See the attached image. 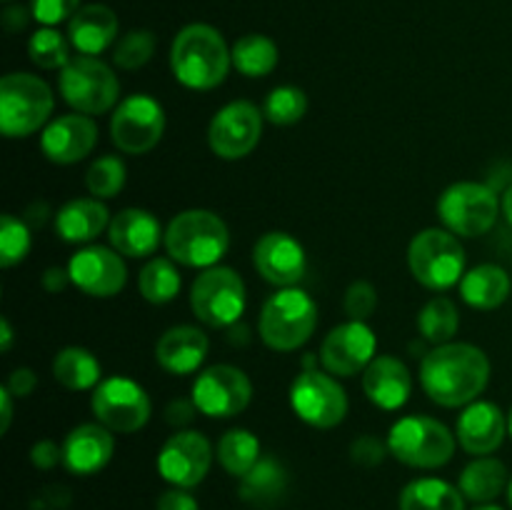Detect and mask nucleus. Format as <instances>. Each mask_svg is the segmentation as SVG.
<instances>
[{"label": "nucleus", "instance_id": "28", "mask_svg": "<svg viewBox=\"0 0 512 510\" xmlns=\"http://www.w3.org/2000/svg\"><path fill=\"white\" fill-rule=\"evenodd\" d=\"M512 280L508 270L500 265L483 263L475 265L473 270L460 280V298L475 310H495L510 298Z\"/></svg>", "mask_w": 512, "mask_h": 510}, {"label": "nucleus", "instance_id": "32", "mask_svg": "<svg viewBox=\"0 0 512 510\" xmlns=\"http://www.w3.org/2000/svg\"><path fill=\"white\" fill-rule=\"evenodd\" d=\"M400 510H465V495L448 480L418 478L400 493Z\"/></svg>", "mask_w": 512, "mask_h": 510}, {"label": "nucleus", "instance_id": "6", "mask_svg": "<svg viewBox=\"0 0 512 510\" xmlns=\"http://www.w3.org/2000/svg\"><path fill=\"white\" fill-rule=\"evenodd\" d=\"M55 98L33 73H8L0 80V130L5 138H28L50 123Z\"/></svg>", "mask_w": 512, "mask_h": 510}, {"label": "nucleus", "instance_id": "2", "mask_svg": "<svg viewBox=\"0 0 512 510\" xmlns=\"http://www.w3.org/2000/svg\"><path fill=\"white\" fill-rule=\"evenodd\" d=\"M233 55L223 33L208 23H190L170 45V70L188 90H213L225 83Z\"/></svg>", "mask_w": 512, "mask_h": 510}, {"label": "nucleus", "instance_id": "31", "mask_svg": "<svg viewBox=\"0 0 512 510\" xmlns=\"http://www.w3.org/2000/svg\"><path fill=\"white\" fill-rule=\"evenodd\" d=\"M53 375L63 388L75 390H95L103 380V368L100 360L95 358L90 350L80 348V345H70L63 348L53 360Z\"/></svg>", "mask_w": 512, "mask_h": 510}, {"label": "nucleus", "instance_id": "21", "mask_svg": "<svg viewBox=\"0 0 512 510\" xmlns=\"http://www.w3.org/2000/svg\"><path fill=\"white\" fill-rule=\"evenodd\" d=\"M505 433H508V418L500 410V405L490 400H475L465 405L460 413L458 425H455V438L460 448L470 455H490L503 445Z\"/></svg>", "mask_w": 512, "mask_h": 510}, {"label": "nucleus", "instance_id": "11", "mask_svg": "<svg viewBox=\"0 0 512 510\" xmlns=\"http://www.w3.org/2000/svg\"><path fill=\"white\" fill-rule=\"evenodd\" d=\"M90 410L95 420L113 433H138L153 415L150 395L140 383L128 375H110L100 380L90 398Z\"/></svg>", "mask_w": 512, "mask_h": 510}, {"label": "nucleus", "instance_id": "42", "mask_svg": "<svg viewBox=\"0 0 512 510\" xmlns=\"http://www.w3.org/2000/svg\"><path fill=\"white\" fill-rule=\"evenodd\" d=\"M343 308L348 320L368 323V318L375 313V308H378V290H375L373 283H368V280H355V283H350V288L345 290Z\"/></svg>", "mask_w": 512, "mask_h": 510}, {"label": "nucleus", "instance_id": "22", "mask_svg": "<svg viewBox=\"0 0 512 510\" xmlns=\"http://www.w3.org/2000/svg\"><path fill=\"white\" fill-rule=\"evenodd\" d=\"M110 248L125 258H150L160 243H165V230L160 220L145 208H125L113 215L108 228Z\"/></svg>", "mask_w": 512, "mask_h": 510}, {"label": "nucleus", "instance_id": "46", "mask_svg": "<svg viewBox=\"0 0 512 510\" xmlns=\"http://www.w3.org/2000/svg\"><path fill=\"white\" fill-rule=\"evenodd\" d=\"M30 460L38 470H50L63 460V445H58L55 440H38V443L30 448Z\"/></svg>", "mask_w": 512, "mask_h": 510}, {"label": "nucleus", "instance_id": "9", "mask_svg": "<svg viewBox=\"0 0 512 510\" xmlns=\"http://www.w3.org/2000/svg\"><path fill=\"white\" fill-rule=\"evenodd\" d=\"M503 210L498 190L478 180H460L448 185L438 198V218L443 228L458 238H480L498 223Z\"/></svg>", "mask_w": 512, "mask_h": 510}, {"label": "nucleus", "instance_id": "13", "mask_svg": "<svg viewBox=\"0 0 512 510\" xmlns=\"http://www.w3.org/2000/svg\"><path fill=\"white\" fill-rule=\"evenodd\" d=\"M165 133V110L153 95L133 93L120 100L110 118V140L125 155H145Z\"/></svg>", "mask_w": 512, "mask_h": 510}, {"label": "nucleus", "instance_id": "12", "mask_svg": "<svg viewBox=\"0 0 512 510\" xmlns=\"http://www.w3.org/2000/svg\"><path fill=\"white\" fill-rule=\"evenodd\" d=\"M290 408L310 428H338L348 415V393L328 370H300L290 385Z\"/></svg>", "mask_w": 512, "mask_h": 510}, {"label": "nucleus", "instance_id": "20", "mask_svg": "<svg viewBox=\"0 0 512 510\" xmlns=\"http://www.w3.org/2000/svg\"><path fill=\"white\" fill-rule=\"evenodd\" d=\"M98 143L93 115L68 113L50 120L40 133V150L55 165H73L88 158Z\"/></svg>", "mask_w": 512, "mask_h": 510}, {"label": "nucleus", "instance_id": "48", "mask_svg": "<svg viewBox=\"0 0 512 510\" xmlns=\"http://www.w3.org/2000/svg\"><path fill=\"white\" fill-rule=\"evenodd\" d=\"M155 510H200L198 500L185 488H170L158 498Z\"/></svg>", "mask_w": 512, "mask_h": 510}, {"label": "nucleus", "instance_id": "58", "mask_svg": "<svg viewBox=\"0 0 512 510\" xmlns=\"http://www.w3.org/2000/svg\"><path fill=\"white\" fill-rule=\"evenodd\" d=\"M508 498H510V505H512V475H510V483H508Z\"/></svg>", "mask_w": 512, "mask_h": 510}, {"label": "nucleus", "instance_id": "29", "mask_svg": "<svg viewBox=\"0 0 512 510\" xmlns=\"http://www.w3.org/2000/svg\"><path fill=\"white\" fill-rule=\"evenodd\" d=\"M508 483L510 478L505 463H500L498 458H490V455H480L473 463L465 465V470L460 473V493L478 505L493 503L508 488Z\"/></svg>", "mask_w": 512, "mask_h": 510}, {"label": "nucleus", "instance_id": "3", "mask_svg": "<svg viewBox=\"0 0 512 510\" xmlns=\"http://www.w3.org/2000/svg\"><path fill=\"white\" fill-rule=\"evenodd\" d=\"M168 258L185 268L208 270L220 265L230 248V230L218 213L205 208H190L175 215L165 228Z\"/></svg>", "mask_w": 512, "mask_h": 510}, {"label": "nucleus", "instance_id": "26", "mask_svg": "<svg viewBox=\"0 0 512 510\" xmlns=\"http://www.w3.org/2000/svg\"><path fill=\"white\" fill-rule=\"evenodd\" d=\"M118 38V15L103 3L83 5L68 20V40L80 55H100Z\"/></svg>", "mask_w": 512, "mask_h": 510}, {"label": "nucleus", "instance_id": "14", "mask_svg": "<svg viewBox=\"0 0 512 510\" xmlns=\"http://www.w3.org/2000/svg\"><path fill=\"white\" fill-rule=\"evenodd\" d=\"M190 398L195 400L200 413L208 415V418H235L253 400V383L245 375V370L228 363H218L200 370L193 390H190Z\"/></svg>", "mask_w": 512, "mask_h": 510}, {"label": "nucleus", "instance_id": "41", "mask_svg": "<svg viewBox=\"0 0 512 510\" xmlns=\"http://www.w3.org/2000/svg\"><path fill=\"white\" fill-rule=\"evenodd\" d=\"M155 35L150 30H130L115 43L113 63L123 70H140L153 60Z\"/></svg>", "mask_w": 512, "mask_h": 510}, {"label": "nucleus", "instance_id": "23", "mask_svg": "<svg viewBox=\"0 0 512 510\" xmlns=\"http://www.w3.org/2000/svg\"><path fill=\"white\" fill-rule=\"evenodd\" d=\"M115 453L113 430L100 423H80L65 435L63 465L73 475H95Z\"/></svg>", "mask_w": 512, "mask_h": 510}, {"label": "nucleus", "instance_id": "15", "mask_svg": "<svg viewBox=\"0 0 512 510\" xmlns=\"http://www.w3.org/2000/svg\"><path fill=\"white\" fill-rule=\"evenodd\" d=\"M263 110L250 100H233L213 115L208 145L220 160H240L258 148L263 138Z\"/></svg>", "mask_w": 512, "mask_h": 510}, {"label": "nucleus", "instance_id": "36", "mask_svg": "<svg viewBox=\"0 0 512 510\" xmlns=\"http://www.w3.org/2000/svg\"><path fill=\"white\" fill-rule=\"evenodd\" d=\"M183 288L178 268L173 258H150L138 275V290L148 303L165 305L178 298Z\"/></svg>", "mask_w": 512, "mask_h": 510}, {"label": "nucleus", "instance_id": "52", "mask_svg": "<svg viewBox=\"0 0 512 510\" xmlns=\"http://www.w3.org/2000/svg\"><path fill=\"white\" fill-rule=\"evenodd\" d=\"M10 348H13V328L8 318H0V350L10 353Z\"/></svg>", "mask_w": 512, "mask_h": 510}, {"label": "nucleus", "instance_id": "27", "mask_svg": "<svg viewBox=\"0 0 512 510\" xmlns=\"http://www.w3.org/2000/svg\"><path fill=\"white\" fill-rule=\"evenodd\" d=\"M110 213L103 200L73 198L55 213V233L73 245H90L103 230L110 228Z\"/></svg>", "mask_w": 512, "mask_h": 510}, {"label": "nucleus", "instance_id": "51", "mask_svg": "<svg viewBox=\"0 0 512 510\" xmlns=\"http://www.w3.org/2000/svg\"><path fill=\"white\" fill-rule=\"evenodd\" d=\"M0 408H3V415H0V433H8L10 423H13V395H10V390L0 388Z\"/></svg>", "mask_w": 512, "mask_h": 510}, {"label": "nucleus", "instance_id": "19", "mask_svg": "<svg viewBox=\"0 0 512 510\" xmlns=\"http://www.w3.org/2000/svg\"><path fill=\"white\" fill-rule=\"evenodd\" d=\"M253 265L270 285L295 288L308 270V255L300 240L285 230H270L253 245Z\"/></svg>", "mask_w": 512, "mask_h": 510}, {"label": "nucleus", "instance_id": "38", "mask_svg": "<svg viewBox=\"0 0 512 510\" xmlns=\"http://www.w3.org/2000/svg\"><path fill=\"white\" fill-rule=\"evenodd\" d=\"M308 113V95L298 85H278L263 103V115L273 125H295Z\"/></svg>", "mask_w": 512, "mask_h": 510}, {"label": "nucleus", "instance_id": "25", "mask_svg": "<svg viewBox=\"0 0 512 510\" xmlns=\"http://www.w3.org/2000/svg\"><path fill=\"white\" fill-rule=\"evenodd\" d=\"M210 350L208 335L195 325H173L155 343V360L173 375L198 373Z\"/></svg>", "mask_w": 512, "mask_h": 510}, {"label": "nucleus", "instance_id": "35", "mask_svg": "<svg viewBox=\"0 0 512 510\" xmlns=\"http://www.w3.org/2000/svg\"><path fill=\"white\" fill-rule=\"evenodd\" d=\"M418 330L423 335V340H428L430 345L450 343L460 330L458 305L448 295H435V298H430L418 313Z\"/></svg>", "mask_w": 512, "mask_h": 510}, {"label": "nucleus", "instance_id": "53", "mask_svg": "<svg viewBox=\"0 0 512 510\" xmlns=\"http://www.w3.org/2000/svg\"><path fill=\"white\" fill-rule=\"evenodd\" d=\"M28 215H30V220H33L35 225H43L45 218H48V205H45V203H35L33 208L28 210Z\"/></svg>", "mask_w": 512, "mask_h": 510}, {"label": "nucleus", "instance_id": "8", "mask_svg": "<svg viewBox=\"0 0 512 510\" xmlns=\"http://www.w3.org/2000/svg\"><path fill=\"white\" fill-rule=\"evenodd\" d=\"M58 88L65 103L83 115H103L120 103V80L95 55H75L60 70Z\"/></svg>", "mask_w": 512, "mask_h": 510}, {"label": "nucleus", "instance_id": "33", "mask_svg": "<svg viewBox=\"0 0 512 510\" xmlns=\"http://www.w3.org/2000/svg\"><path fill=\"white\" fill-rule=\"evenodd\" d=\"M230 55H233V68L245 78H265L278 68L280 60L275 40L260 33H248L235 40Z\"/></svg>", "mask_w": 512, "mask_h": 510}, {"label": "nucleus", "instance_id": "18", "mask_svg": "<svg viewBox=\"0 0 512 510\" xmlns=\"http://www.w3.org/2000/svg\"><path fill=\"white\" fill-rule=\"evenodd\" d=\"M70 283L90 298H115L128 283V265L115 248L83 245L68 260Z\"/></svg>", "mask_w": 512, "mask_h": 510}, {"label": "nucleus", "instance_id": "4", "mask_svg": "<svg viewBox=\"0 0 512 510\" xmlns=\"http://www.w3.org/2000/svg\"><path fill=\"white\" fill-rule=\"evenodd\" d=\"M260 338L270 350L293 353L313 338L318 305L303 288H278L260 308Z\"/></svg>", "mask_w": 512, "mask_h": 510}, {"label": "nucleus", "instance_id": "47", "mask_svg": "<svg viewBox=\"0 0 512 510\" xmlns=\"http://www.w3.org/2000/svg\"><path fill=\"white\" fill-rule=\"evenodd\" d=\"M5 388L10 390L13 398H28V395H33V390L38 388V375L30 368H15L13 373L8 375Z\"/></svg>", "mask_w": 512, "mask_h": 510}, {"label": "nucleus", "instance_id": "57", "mask_svg": "<svg viewBox=\"0 0 512 510\" xmlns=\"http://www.w3.org/2000/svg\"><path fill=\"white\" fill-rule=\"evenodd\" d=\"M508 433H510V438H512V408H510V415H508Z\"/></svg>", "mask_w": 512, "mask_h": 510}, {"label": "nucleus", "instance_id": "10", "mask_svg": "<svg viewBox=\"0 0 512 510\" xmlns=\"http://www.w3.org/2000/svg\"><path fill=\"white\" fill-rule=\"evenodd\" d=\"M245 283L228 265H213L200 270L190 288L193 315L208 328H233L245 313Z\"/></svg>", "mask_w": 512, "mask_h": 510}, {"label": "nucleus", "instance_id": "24", "mask_svg": "<svg viewBox=\"0 0 512 510\" xmlns=\"http://www.w3.org/2000/svg\"><path fill=\"white\" fill-rule=\"evenodd\" d=\"M363 393L383 410H400L413 393V375L395 355H375L363 370Z\"/></svg>", "mask_w": 512, "mask_h": 510}, {"label": "nucleus", "instance_id": "40", "mask_svg": "<svg viewBox=\"0 0 512 510\" xmlns=\"http://www.w3.org/2000/svg\"><path fill=\"white\" fill-rule=\"evenodd\" d=\"M33 245V235H30L28 223L23 218H15L13 213H3L0 218V265L3 268H13V265L23 263Z\"/></svg>", "mask_w": 512, "mask_h": 510}, {"label": "nucleus", "instance_id": "39", "mask_svg": "<svg viewBox=\"0 0 512 510\" xmlns=\"http://www.w3.org/2000/svg\"><path fill=\"white\" fill-rule=\"evenodd\" d=\"M28 55L38 68L63 70L70 63V40L55 28H40L30 35Z\"/></svg>", "mask_w": 512, "mask_h": 510}, {"label": "nucleus", "instance_id": "50", "mask_svg": "<svg viewBox=\"0 0 512 510\" xmlns=\"http://www.w3.org/2000/svg\"><path fill=\"white\" fill-rule=\"evenodd\" d=\"M40 283H43V288L48 290V293H60V290L68 288V283H70L68 268H60V265H53V268L45 270L43 278H40Z\"/></svg>", "mask_w": 512, "mask_h": 510}, {"label": "nucleus", "instance_id": "43", "mask_svg": "<svg viewBox=\"0 0 512 510\" xmlns=\"http://www.w3.org/2000/svg\"><path fill=\"white\" fill-rule=\"evenodd\" d=\"M33 18L45 28L70 20L80 10V0H30Z\"/></svg>", "mask_w": 512, "mask_h": 510}, {"label": "nucleus", "instance_id": "56", "mask_svg": "<svg viewBox=\"0 0 512 510\" xmlns=\"http://www.w3.org/2000/svg\"><path fill=\"white\" fill-rule=\"evenodd\" d=\"M473 510H503V508H500V505L485 503V505H478V508H473Z\"/></svg>", "mask_w": 512, "mask_h": 510}, {"label": "nucleus", "instance_id": "7", "mask_svg": "<svg viewBox=\"0 0 512 510\" xmlns=\"http://www.w3.org/2000/svg\"><path fill=\"white\" fill-rule=\"evenodd\" d=\"M408 265L423 288L445 293L465 275V248L448 228H425L410 240Z\"/></svg>", "mask_w": 512, "mask_h": 510}, {"label": "nucleus", "instance_id": "37", "mask_svg": "<svg viewBox=\"0 0 512 510\" xmlns=\"http://www.w3.org/2000/svg\"><path fill=\"white\" fill-rule=\"evenodd\" d=\"M125 180H128V168H125L123 158L100 155L90 163L88 173H85V188L93 198L110 200L125 188Z\"/></svg>", "mask_w": 512, "mask_h": 510}, {"label": "nucleus", "instance_id": "5", "mask_svg": "<svg viewBox=\"0 0 512 510\" xmlns=\"http://www.w3.org/2000/svg\"><path fill=\"white\" fill-rule=\"evenodd\" d=\"M385 443L390 455L408 468L433 470L453 460L458 438L430 415H405L390 425Z\"/></svg>", "mask_w": 512, "mask_h": 510}, {"label": "nucleus", "instance_id": "1", "mask_svg": "<svg viewBox=\"0 0 512 510\" xmlns=\"http://www.w3.org/2000/svg\"><path fill=\"white\" fill-rule=\"evenodd\" d=\"M490 383V360L473 343L433 345L420 360V385L433 403L465 408L483 395Z\"/></svg>", "mask_w": 512, "mask_h": 510}, {"label": "nucleus", "instance_id": "34", "mask_svg": "<svg viewBox=\"0 0 512 510\" xmlns=\"http://www.w3.org/2000/svg\"><path fill=\"white\" fill-rule=\"evenodd\" d=\"M215 458L220 460L225 473L243 478L260 460V440L250 430L233 428L220 435L218 445H215Z\"/></svg>", "mask_w": 512, "mask_h": 510}, {"label": "nucleus", "instance_id": "16", "mask_svg": "<svg viewBox=\"0 0 512 510\" xmlns=\"http://www.w3.org/2000/svg\"><path fill=\"white\" fill-rule=\"evenodd\" d=\"M213 465V445L198 430H178L158 453V473L173 488H195Z\"/></svg>", "mask_w": 512, "mask_h": 510}, {"label": "nucleus", "instance_id": "44", "mask_svg": "<svg viewBox=\"0 0 512 510\" xmlns=\"http://www.w3.org/2000/svg\"><path fill=\"white\" fill-rule=\"evenodd\" d=\"M388 453V443H383L375 435H360L350 443V460L355 465H363V468H375V465L383 463Z\"/></svg>", "mask_w": 512, "mask_h": 510}, {"label": "nucleus", "instance_id": "54", "mask_svg": "<svg viewBox=\"0 0 512 510\" xmlns=\"http://www.w3.org/2000/svg\"><path fill=\"white\" fill-rule=\"evenodd\" d=\"M320 355L315 353H305L303 360H300V370H320Z\"/></svg>", "mask_w": 512, "mask_h": 510}, {"label": "nucleus", "instance_id": "49", "mask_svg": "<svg viewBox=\"0 0 512 510\" xmlns=\"http://www.w3.org/2000/svg\"><path fill=\"white\" fill-rule=\"evenodd\" d=\"M33 18V10L23 8V5H10L8 10L3 13V25L8 33H18L28 25V20Z\"/></svg>", "mask_w": 512, "mask_h": 510}, {"label": "nucleus", "instance_id": "30", "mask_svg": "<svg viewBox=\"0 0 512 510\" xmlns=\"http://www.w3.org/2000/svg\"><path fill=\"white\" fill-rule=\"evenodd\" d=\"M288 490V470L275 458H260L248 475L240 478V498L250 505H273Z\"/></svg>", "mask_w": 512, "mask_h": 510}, {"label": "nucleus", "instance_id": "55", "mask_svg": "<svg viewBox=\"0 0 512 510\" xmlns=\"http://www.w3.org/2000/svg\"><path fill=\"white\" fill-rule=\"evenodd\" d=\"M503 215H505V220H508L510 223V228H512V185L510 188H505V193H503Z\"/></svg>", "mask_w": 512, "mask_h": 510}, {"label": "nucleus", "instance_id": "17", "mask_svg": "<svg viewBox=\"0 0 512 510\" xmlns=\"http://www.w3.org/2000/svg\"><path fill=\"white\" fill-rule=\"evenodd\" d=\"M375 353H378V338L373 328L360 320H345L323 338L320 363L335 378H353L373 363Z\"/></svg>", "mask_w": 512, "mask_h": 510}, {"label": "nucleus", "instance_id": "45", "mask_svg": "<svg viewBox=\"0 0 512 510\" xmlns=\"http://www.w3.org/2000/svg\"><path fill=\"white\" fill-rule=\"evenodd\" d=\"M198 405L193 398H175L165 405V423L173 425V428L185 430V425H190L198 415Z\"/></svg>", "mask_w": 512, "mask_h": 510}]
</instances>
